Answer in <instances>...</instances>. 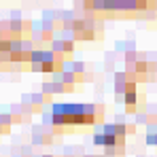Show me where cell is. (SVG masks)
Returning a JSON list of instances; mask_svg holds the SVG:
<instances>
[{"label": "cell", "mask_w": 157, "mask_h": 157, "mask_svg": "<svg viewBox=\"0 0 157 157\" xmlns=\"http://www.w3.org/2000/svg\"><path fill=\"white\" fill-rule=\"evenodd\" d=\"M102 121V108L96 104H53L51 123L55 130L94 125Z\"/></svg>", "instance_id": "cell-1"}, {"label": "cell", "mask_w": 157, "mask_h": 157, "mask_svg": "<svg viewBox=\"0 0 157 157\" xmlns=\"http://www.w3.org/2000/svg\"><path fill=\"white\" fill-rule=\"evenodd\" d=\"M30 68L36 72H59L62 70V55H57L55 51H36L32 53V62Z\"/></svg>", "instance_id": "cell-2"}, {"label": "cell", "mask_w": 157, "mask_h": 157, "mask_svg": "<svg viewBox=\"0 0 157 157\" xmlns=\"http://www.w3.org/2000/svg\"><path fill=\"white\" fill-rule=\"evenodd\" d=\"M94 144L108 147L110 151H113V149H121V147H123V136H117V134L102 132V134H96V136H94Z\"/></svg>", "instance_id": "cell-3"}, {"label": "cell", "mask_w": 157, "mask_h": 157, "mask_svg": "<svg viewBox=\"0 0 157 157\" xmlns=\"http://www.w3.org/2000/svg\"><path fill=\"white\" fill-rule=\"evenodd\" d=\"M57 55H62V53H70L72 51V43H68V40H53V49Z\"/></svg>", "instance_id": "cell-4"}, {"label": "cell", "mask_w": 157, "mask_h": 157, "mask_svg": "<svg viewBox=\"0 0 157 157\" xmlns=\"http://www.w3.org/2000/svg\"><path fill=\"white\" fill-rule=\"evenodd\" d=\"M147 144H153V147L157 144V132H151V134L147 136Z\"/></svg>", "instance_id": "cell-5"}, {"label": "cell", "mask_w": 157, "mask_h": 157, "mask_svg": "<svg viewBox=\"0 0 157 157\" xmlns=\"http://www.w3.org/2000/svg\"><path fill=\"white\" fill-rule=\"evenodd\" d=\"M4 132H6V130H4V128H0V136H2V134H4Z\"/></svg>", "instance_id": "cell-6"}]
</instances>
